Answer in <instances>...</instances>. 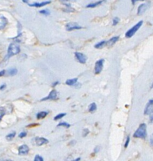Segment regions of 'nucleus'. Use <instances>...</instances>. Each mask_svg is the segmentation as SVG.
Segmentation results:
<instances>
[{"label":"nucleus","mask_w":153,"mask_h":161,"mask_svg":"<svg viewBox=\"0 0 153 161\" xmlns=\"http://www.w3.org/2000/svg\"><path fill=\"white\" fill-rule=\"evenodd\" d=\"M20 52V45L17 44V43H11V44H10V46H9L8 50H7V54L4 60L7 61L8 59H10L11 57L18 54Z\"/></svg>","instance_id":"1"},{"label":"nucleus","mask_w":153,"mask_h":161,"mask_svg":"<svg viewBox=\"0 0 153 161\" xmlns=\"http://www.w3.org/2000/svg\"><path fill=\"white\" fill-rule=\"evenodd\" d=\"M134 138H145L147 136V126L145 123H142L139 127L136 130L133 135Z\"/></svg>","instance_id":"2"},{"label":"nucleus","mask_w":153,"mask_h":161,"mask_svg":"<svg viewBox=\"0 0 153 161\" xmlns=\"http://www.w3.org/2000/svg\"><path fill=\"white\" fill-rule=\"evenodd\" d=\"M142 24H143V21H139L138 24H136L135 25H134V26L132 27L130 29H129V30L127 31V32H126L125 36L127 37V38H131V37L133 36V35H134L135 33H136L137 31L138 30L139 28L142 27Z\"/></svg>","instance_id":"3"},{"label":"nucleus","mask_w":153,"mask_h":161,"mask_svg":"<svg viewBox=\"0 0 153 161\" xmlns=\"http://www.w3.org/2000/svg\"><path fill=\"white\" fill-rule=\"evenodd\" d=\"M66 28L67 31H74L78 30V29H81V28H83L81 26H80L78 23H75V22H70V23L66 24Z\"/></svg>","instance_id":"4"},{"label":"nucleus","mask_w":153,"mask_h":161,"mask_svg":"<svg viewBox=\"0 0 153 161\" xmlns=\"http://www.w3.org/2000/svg\"><path fill=\"white\" fill-rule=\"evenodd\" d=\"M104 62H105L104 59H100L96 62V65H95V71H96V74H99L102 71V68H103Z\"/></svg>","instance_id":"5"},{"label":"nucleus","mask_w":153,"mask_h":161,"mask_svg":"<svg viewBox=\"0 0 153 161\" xmlns=\"http://www.w3.org/2000/svg\"><path fill=\"white\" fill-rule=\"evenodd\" d=\"M153 112V99H151L148 101V102L147 103L146 106L145 108V111L144 113L145 115H150Z\"/></svg>","instance_id":"6"},{"label":"nucleus","mask_w":153,"mask_h":161,"mask_svg":"<svg viewBox=\"0 0 153 161\" xmlns=\"http://www.w3.org/2000/svg\"><path fill=\"white\" fill-rule=\"evenodd\" d=\"M58 98V93L56 90H53L49 93V94L48 95V97H45V98H42L41 100V101H48V100H56Z\"/></svg>","instance_id":"7"},{"label":"nucleus","mask_w":153,"mask_h":161,"mask_svg":"<svg viewBox=\"0 0 153 161\" xmlns=\"http://www.w3.org/2000/svg\"><path fill=\"white\" fill-rule=\"evenodd\" d=\"M75 57L76 58H77V60H78L81 64H84L87 62V57H86L84 53H80V52H76Z\"/></svg>","instance_id":"8"},{"label":"nucleus","mask_w":153,"mask_h":161,"mask_svg":"<svg viewBox=\"0 0 153 161\" xmlns=\"http://www.w3.org/2000/svg\"><path fill=\"white\" fill-rule=\"evenodd\" d=\"M149 5H150L149 2H146V3H143L142 4V5L139 6L138 9V15H142V14H143V13L148 9Z\"/></svg>","instance_id":"9"},{"label":"nucleus","mask_w":153,"mask_h":161,"mask_svg":"<svg viewBox=\"0 0 153 161\" xmlns=\"http://www.w3.org/2000/svg\"><path fill=\"white\" fill-rule=\"evenodd\" d=\"M35 143L36 144V145L41 146L43 145L49 143V140L45 138H39V137H37V138H35Z\"/></svg>","instance_id":"10"},{"label":"nucleus","mask_w":153,"mask_h":161,"mask_svg":"<svg viewBox=\"0 0 153 161\" xmlns=\"http://www.w3.org/2000/svg\"><path fill=\"white\" fill-rule=\"evenodd\" d=\"M29 153V147L27 145H22L18 149L19 155H26Z\"/></svg>","instance_id":"11"},{"label":"nucleus","mask_w":153,"mask_h":161,"mask_svg":"<svg viewBox=\"0 0 153 161\" xmlns=\"http://www.w3.org/2000/svg\"><path fill=\"white\" fill-rule=\"evenodd\" d=\"M28 3L30 7H45V6L48 5V4L51 3V1H45V2H34V3H29V2H28Z\"/></svg>","instance_id":"12"},{"label":"nucleus","mask_w":153,"mask_h":161,"mask_svg":"<svg viewBox=\"0 0 153 161\" xmlns=\"http://www.w3.org/2000/svg\"><path fill=\"white\" fill-rule=\"evenodd\" d=\"M7 23H8V21L3 16L0 15V30L1 29H3L6 26Z\"/></svg>","instance_id":"13"},{"label":"nucleus","mask_w":153,"mask_h":161,"mask_svg":"<svg viewBox=\"0 0 153 161\" xmlns=\"http://www.w3.org/2000/svg\"><path fill=\"white\" fill-rule=\"evenodd\" d=\"M118 39H119V36L113 37V38H111L110 39L108 40V41L106 42V45L113 46V44H115V43H117V41H118Z\"/></svg>","instance_id":"14"},{"label":"nucleus","mask_w":153,"mask_h":161,"mask_svg":"<svg viewBox=\"0 0 153 161\" xmlns=\"http://www.w3.org/2000/svg\"><path fill=\"white\" fill-rule=\"evenodd\" d=\"M17 71H17V68H10V69H9L8 71H6V74L7 76H13L17 75Z\"/></svg>","instance_id":"15"},{"label":"nucleus","mask_w":153,"mask_h":161,"mask_svg":"<svg viewBox=\"0 0 153 161\" xmlns=\"http://www.w3.org/2000/svg\"><path fill=\"white\" fill-rule=\"evenodd\" d=\"M102 2H104V1H102V0H101V1H98V2H92V3H90L88 4V5H87V8H95V7H98V6H99L100 4H102Z\"/></svg>","instance_id":"16"},{"label":"nucleus","mask_w":153,"mask_h":161,"mask_svg":"<svg viewBox=\"0 0 153 161\" xmlns=\"http://www.w3.org/2000/svg\"><path fill=\"white\" fill-rule=\"evenodd\" d=\"M47 115H48V112H40V113H37L36 117L38 120H41V119L45 118Z\"/></svg>","instance_id":"17"},{"label":"nucleus","mask_w":153,"mask_h":161,"mask_svg":"<svg viewBox=\"0 0 153 161\" xmlns=\"http://www.w3.org/2000/svg\"><path fill=\"white\" fill-rule=\"evenodd\" d=\"M77 83H78V79L77 78L71 79V80H67L66 81V84L69 85V86H74Z\"/></svg>","instance_id":"18"},{"label":"nucleus","mask_w":153,"mask_h":161,"mask_svg":"<svg viewBox=\"0 0 153 161\" xmlns=\"http://www.w3.org/2000/svg\"><path fill=\"white\" fill-rule=\"evenodd\" d=\"M106 42L107 41H101L99 42V43H96V45H95V48H97V49H101L102 48V47H104L105 46H106Z\"/></svg>","instance_id":"19"},{"label":"nucleus","mask_w":153,"mask_h":161,"mask_svg":"<svg viewBox=\"0 0 153 161\" xmlns=\"http://www.w3.org/2000/svg\"><path fill=\"white\" fill-rule=\"evenodd\" d=\"M15 136H16V132H15V131H12L11 133H10L9 135H6V138L7 141H11V140H13V138H14Z\"/></svg>","instance_id":"20"},{"label":"nucleus","mask_w":153,"mask_h":161,"mask_svg":"<svg viewBox=\"0 0 153 161\" xmlns=\"http://www.w3.org/2000/svg\"><path fill=\"white\" fill-rule=\"evenodd\" d=\"M96 108H97V105H96V104L91 103L90 105H89L88 110H89V112H91V113H93V112L96 111Z\"/></svg>","instance_id":"21"},{"label":"nucleus","mask_w":153,"mask_h":161,"mask_svg":"<svg viewBox=\"0 0 153 161\" xmlns=\"http://www.w3.org/2000/svg\"><path fill=\"white\" fill-rule=\"evenodd\" d=\"M6 108L4 107H0V121L2 120V118L4 116V115L6 114Z\"/></svg>","instance_id":"22"},{"label":"nucleus","mask_w":153,"mask_h":161,"mask_svg":"<svg viewBox=\"0 0 153 161\" xmlns=\"http://www.w3.org/2000/svg\"><path fill=\"white\" fill-rule=\"evenodd\" d=\"M66 115V113H59V114L56 115V116L54 117V120H60V119H62L63 117H64Z\"/></svg>","instance_id":"23"},{"label":"nucleus","mask_w":153,"mask_h":161,"mask_svg":"<svg viewBox=\"0 0 153 161\" xmlns=\"http://www.w3.org/2000/svg\"><path fill=\"white\" fill-rule=\"evenodd\" d=\"M39 13L41 14H43L45 16H49L50 14V11L49 10H40Z\"/></svg>","instance_id":"24"},{"label":"nucleus","mask_w":153,"mask_h":161,"mask_svg":"<svg viewBox=\"0 0 153 161\" xmlns=\"http://www.w3.org/2000/svg\"><path fill=\"white\" fill-rule=\"evenodd\" d=\"M57 126H64V127L69 128L70 126V124H69V123H66V122H62V123H59V124H58Z\"/></svg>","instance_id":"25"},{"label":"nucleus","mask_w":153,"mask_h":161,"mask_svg":"<svg viewBox=\"0 0 153 161\" xmlns=\"http://www.w3.org/2000/svg\"><path fill=\"white\" fill-rule=\"evenodd\" d=\"M34 161H44V159H43V158L41 157V156H39V155H36L35 159H34Z\"/></svg>","instance_id":"26"},{"label":"nucleus","mask_w":153,"mask_h":161,"mask_svg":"<svg viewBox=\"0 0 153 161\" xmlns=\"http://www.w3.org/2000/svg\"><path fill=\"white\" fill-rule=\"evenodd\" d=\"M120 22V19H119V17H114L113 20V25H117V24Z\"/></svg>","instance_id":"27"},{"label":"nucleus","mask_w":153,"mask_h":161,"mask_svg":"<svg viewBox=\"0 0 153 161\" xmlns=\"http://www.w3.org/2000/svg\"><path fill=\"white\" fill-rule=\"evenodd\" d=\"M89 134V130L87 129V128H85V129H84V131H83V136L84 137H86L87 135Z\"/></svg>","instance_id":"28"},{"label":"nucleus","mask_w":153,"mask_h":161,"mask_svg":"<svg viewBox=\"0 0 153 161\" xmlns=\"http://www.w3.org/2000/svg\"><path fill=\"white\" fill-rule=\"evenodd\" d=\"M26 136H27V132H25V131H23V132H21V133L19 135V138H23Z\"/></svg>","instance_id":"29"},{"label":"nucleus","mask_w":153,"mask_h":161,"mask_svg":"<svg viewBox=\"0 0 153 161\" xmlns=\"http://www.w3.org/2000/svg\"><path fill=\"white\" fill-rule=\"evenodd\" d=\"M129 142H130V137L128 136V137H127V140H126L125 145H124V147H125V148H127V146H128Z\"/></svg>","instance_id":"30"},{"label":"nucleus","mask_w":153,"mask_h":161,"mask_svg":"<svg viewBox=\"0 0 153 161\" xmlns=\"http://www.w3.org/2000/svg\"><path fill=\"white\" fill-rule=\"evenodd\" d=\"M150 145H151V146H153V134H151V136H150Z\"/></svg>","instance_id":"31"},{"label":"nucleus","mask_w":153,"mask_h":161,"mask_svg":"<svg viewBox=\"0 0 153 161\" xmlns=\"http://www.w3.org/2000/svg\"><path fill=\"white\" fill-rule=\"evenodd\" d=\"M100 149H101V146H99V145L96 146V148H95V150H94V152H95V153H98V152L100 150Z\"/></svg>","instance_id":"32"},{"label":"nucleus","mask_w":153,"mask_h":161,"mask_svg":"<svg viewBox=\"0 0 153 161\" xmlns=\"http://www.w3.org/2000/svg\"><path fill=\"white\" fill-rule=\"evenodd\" d=\"M6 73V70H2V71H0V77L2 76H5Z\"/></svg>","instance_id":"33"},{"label":"nucleus","mask_w":153,"mask_h":161,"mask_svg":"<svg viewBox=\"0 0 153 161\" xmlns=\"http://www.w3.org/2000/svg\"><path fill=\"white\" fill-rule=\"evenodd\" d=\"M150 122L151 123H153V112L150 114Z\"/></svg>","instance_id":"34"},{"label":"nucleus","mask_w":153,"mask_h":161,"mask_svg":"<svg viewBox=\"0 0 153 161\" xmlns=\"http://www.w3.org/2000/svg\"><path fill=\"white\" fill-rule=\"evenodd\" d=\"M6 84H2V86H0V90H3L4 89L6 88Z\"/></svg>","instance_id":"35"},{"label":"nucleus","mask_w":153,"mask_h":161,"mask_svg":"<svg viewBox=\"0 0 153 161\" xmlns=\"http://www.w3.org/2000/svg\"><path fill=\"white\" fill-rule=\"evenodd\" d=\"M59 81H56V82H55V83H53V86H56V85L59 84Z\"/></svg>","instance_id":"36"},{"label":"nucleus","mask_w":153,"mask_h":161,"mask_svg":"<svg viewBox=\"0 0 153 161\" xmlns=\"http://www.w3.org/2000/svg\"><path fill=\"white\" fill-rule=\"evenodd\" d=\"M80 160H81V158H78V159H74V161H80Z\"/></svg>","instance_id":"37"},{"label":"nucleus","mask_w":153,"mask_h":161,"mask_svg":"<svg viewBox=\"0 0 153 161\" xmlns=\"http://www.w3.org/2000/svg\"><path fill=\"white\" fill-rule=\"evenodd\" d=\"M3 161H13V160H11V159H5V160Z\"/></svg>","instance_id":"38"},{"label":"nucleus","mask_w":153,"mask_h":161,"mask_svg":"<svg viewBox=\"0 0 153 161\" xmlns=\"http://www.w3.org/2000/svg\"><path fill=\"white\" fill-rule=\"evenodd\" d=\"M135 2H136V1H132V3H133V4H134Z\"/></svg>","instance_id":"39"},{"label":"nucleus","mask_w":153,"mask_h":161,"mask_svg":"<svg viewBox=\"0 0 153 161\" xmlns=\"http://www.w3.org/2000/svg\"><path fill=\"white\" fill-rule=\"evenodd\" d=\"M151 87H153V85H152V86H151Z\"/></svg>","instance_id":"40"}]
</instances>
